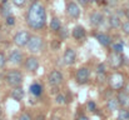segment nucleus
Segmentation results:
<instances>
[{
  "mask_svg": "<svg viewBox=\"0 0 129 120\" xmlns=\"http://www.w3.org/2000/svg\"><path fill=\"white\" fill-rule=\"evenodd\" d=\"M26 23L34 30H40L45 26L46 23V11L44 5L39 1H34L26 13Z\"/></svg>",
  "mask_w": 129,
  "mask_h": 120,
  "instance_id": "1",
  "label": "nucleus"
},
{
  "mask_svg": "<svg viewBox=\"0 0 129 120\" xmlns=\"http://www.w3.org/2000/svg\"><path fill=\"white\" fill-rule=\"evenodd\" d=\"M5 79H6V83L10 86H15L16 88V86H20L21 83H23V74L19 70H10L6 74Z\"/></svg>",
  "mask_w": 129,
  "mask_h": 120,
  "instance_id": "2",
  "label": "nucleus"
},
{
  "mask_svg": "<svg viewBox=\"0 0 129 120\" xmlns=\"http://www.w3.org/2000/svg\"><path fill=\"white\" fill-rule=\"evenodd\" d=\"M124 84H125V80H124L123 74L114 73V74L110 75V78H109V85H110V88L113 90H120V89H123Z\"/></svg>",
  "mask_w": 129,
  "mask_h": 120,
  "instance_id": "3",
  "label": "nucleus"
},
{
  "mask_svg": "<svg viewBox=\"0 0 129 120\" xmlns=\"http://www.w3.org/2000/svg\"><path fill=\"white\" fill-rule=\"evenodd\" d=\"M26 46H28L29 51H31V53H39L42 50V48H43V39L40 36H38V35H31Z\"/></svg>",
  "mask_w": 129,
  "mask_h": 120,
  "instance_id": "4",
  "label": "nucleus"
},
{
  "mask_svg": "<svg viewBox=\"0 0 129 120\" xmlns=\"http://www.w3.org/2000/svg\"><path fill=\"white\" fill-rule=\"evenodd\" d=\"M30 34L28 31H18L15 35H14V44L19 48H23V46H26L29 40H30Z\"/></svg>",
  "mask_w": 129,
  "mask_h": 120,
  "instance_id": "5",
  "label": "nucleus"
},
{
  "mask_svg": "<svg viewBox=\"0 0 129 120\" xmlns=\"http://www.w3.org/2000/svg\"><path fill=\"white\" fill-rule=\"evenodd\" d=\"M108 61H109V65L113 69H119L123 65V56H122L120 53L112 51L109 54V56H108Z\"/></svg>",
  "mask_w": 129,
  "mask_h": 120,
  "instance_id": "6",
  "label": "nucleus"
},
{
  "mask_svg": "<svg viewBox=\"0 0 129 120\" xmlns=\"http://www.w3.org/2000/svg\"><path fill=\"white\" fill-rule=\"evenodd\" d=\"M67 14L72 18V19H78L80 16V8L77 3L74 1H69L67 4Z\"/></svg>",
  "mask_w": 129,
  "mask_h": 120,
  "instance_id": "7",
  "label": "nucleus"
},
{
  "mask_svg": "<svg viewBox=\"0 0 129 120\" xmlns=\"http://www.w3.org/2000/svg\"><path fill=\"white\" fill-rule=\"evenodd\" d=\"M77 60V53L74 49L72 48H68L64 53V56H63V61L65 65H73Z\"/></svg>",
  "mask_w": 129,
  "mask_h": 120,
  "instance_id": "8",
  "label": "nucleus"
},
{
  "mask_svg": "<svg viewBox=\"0 0 129 120\" xmlns=\"http://www.w3.org/2000/svg\"><path fill=\"white\" fill-rule=\"evenodd\" d=\"M48 81H49L50 85L58 86V85H60L61 81H63V74H61L60 71H58V70H53V71L49 74V76H48Z\"/></svg>",
  "mask_w": 129,
  "mask_h": 120,
  "instance_id": "9",
  "label": "nucleus"
},
{
  "mask_svg": "<svg viewBox=\"0 0 129 120\" xmlns=\"http://www.w3.org/2000/svg\"><path fill=\"white\" fill-rule=\"evenodd\" d=\"M77 81L79 84H86L88 80H89V69L88 68H80L78 71H77Z\"/></svg>",
  "mask_w": 129,
  "mask_h": 120,
  "instance_id": "10",
  "label": "nucleus"
},
{
  "mask_svg": "<svg viewBox=\"0 0 129 120\" xmlns=\"http://www.w3.org/2000/svg\"><path fill=\"white\" fill-rule=\"evenodd\" d=\"M25 68H26V70H29L31 73L37 71L39 68V60L35 56H29L25 61Z\"/></svg>",
  "mask_w": 129,
  "mask_h": 120,
  "instance_id": "11",
  "label": "nucleus"
},
{
  "mask_svg": "<svg viewBox=\"0 0 129 120\" xmlns=\"http://www.w3.org/2000/svg\"><path fill=\"white\" fill-rule=\"evenodd\" d=\"M11 64H15V65H18V64H20L21 61H23V54H21V51L20 50H13L10 54H9V59H8Z\"/></svg>",
  "mask_w": 129,
  "mask_h": 120,
  "instance_id": "12",
  "label": "nucleus"
},
{
  "mask_svg": "<svg viewBox=\"0 0 129 120\" xmlns=\"http://www.w3.org/2000/svg\"><path fill=\"white\" fill-rule=\"evenodd\" d=\"M72 35H73V38H74V39L82 40V39H84V38H85L86 31H85V29H84L82 25H78V26H75V28L73 29Z\"/></svg>",
  "mask_w": 129,
  "mask_h": 120,
  "instance_id": "13",
  "label": "nucleus"
},
{
  "mask_svg": "<svg viewBox=\"0 0 129 120\" xmlns=\"http://www.w3.org/2000/svg\"><path fill=\"white\" fill-rule=\"evenodd\" d=\"M104 23V16L100 13H93L90 15V24L94 26H99Z\"/></svg>",
  "mask_w": 129,
  "mask_h": 120,
  "instance_id": "14",
  "label": "nucleus"
},
{
  "mask_svg": "<svg viewBox=\"0 0 129 120\" xmlns=\"http://www.w3.org/2000/svg\"><path fill=\"white\" fill-rule=\"evenodd\" d=\"M117 99L122 108H129V94L127 91H119Z\"/></svg>",
  "mask_w": 129,
  "mask_h": 120,
  "instance_id": "15",
  "label": "nucleus"
},
{
  "mask_svg": "<svg viewBox=\"0 0 129 120\" xmlns=\"http://www.w3.org/2000/svg\"><path fill=\"white\" fill-rule=\"evenodd\" d=\"M96 40H98V43L102 44L103 46H109V45L112 44L110 36L107 35V34H104V33H99V34H96Z\"/></svg>",
  "mask_w": 129,
  "mask_h": 120,
  "instance_id": "16",
  "label": "nucleus"
},
{
  "mask_svg": "<svg viewBox=\"0 0 129 120\" xmlns=\"http://www.w3.org/2000/svg\"><path fill=\"white\" fill-rule=\"evenodd\" d=\"M23 96H24V90H23L21 86H16V88L11 91V98H13L14 100H16V101H20V100L23 99Z\"/></svg>",
  "mask_w": 129,
  "mask_h": 120,
  "instance_id": "17",
  "label": "nucleus"
},
{
  "mask_svg": "<svg viewBox=\"0 0 129 120\" xmlns=\"http://www.w3.org/2000/svg\"><path fill=\"white\" fill-rule=\"evenodd\" d=\"M107 108H108L109 111L113 113V111H117L120 108V104H119L118 99H109L108 103H107Z\"/></svg>",
  "mask_w": 129,
  "mask_h": 120,
  "instance_id": "18",
  "label": "nucleus"
},
{
  "mask_svg": "<svg viewBox=\"0 0 129 120\" xmlns=\"http://www.w3.org/2000/svg\"><path fill=\"white\" fill-rule=\"evenodd\" d=\"M109 24H110L112 28L117 29V28H120L123 23H122V20H120V18H119L118 15H112V16L109 18Z\"/></svg>",
  "mask_w": 129,
  "mask_h": 120,
  "instance_id": "19",
  "label": "nucleus"
},
{
  "mask_svg": "<svg viewBox=\"0 0 129 120\" xmlns=\"http://www.w3.org/2000/svg\"><path fill=\"white\" fill-rule=\"evenodd\" d=\"M60 29H61L60 20H59L56 16L51 18V20H50V30H51V31H59Z\"/></svg>",
  "mask_w": 129,
  "mask_h": 120,
  "instance_id": "20",
  "label": "nucleus"
},
{
  "mask_svg": "<svg viewBox=\"0 0 129 120\" xmlns=\"http://www.w3.org/2000/svg\"><path fill=\"white\" fill-rule=\"evenodd\" d=\"M0 9H1V14L5 15L6 18L11 15V10H10V5H9V1H8V0H4V1H3Z\"/></svg>",
  "mask_w": 129,
  "mask_h": 120,
  "instance_id": "21",
  "label": "nucleus"
},
{
  "mask_svg": "<svg viewBox=\"0 0 129 120\" xmlns=\"http://www.w3.org/2000/svg\"><path fill=\"white\" fill-rule=\"evenodd\" d=\"M42 91H43V88H42L39 84H33V85H30V93H31V94H34L35 96L40 95V94H42Z\"/></svg>",
  "mask_w": 129,
  "mask_h": 120,
  "instance_id": "22",
  "label": "nucleus"
},
{
  "mask_svg": "<svg viewBox=\"0 0 129 120\" xmlns=\"http://www.w3.org/2000/svg\"><path fill=\"white\" fill-rule=\"evenodd\" d=\"M112 48H113V51L115 53H120L123 51V44L122 43H115V44H112Z\"/></svg>",
  "mask_w": 129,
  "mask_h": 120,
  "instance_id": "23",
  "label": "nucleus"
},
{
  "mask_svg": "<svg viewBox=\"0 0 129 120\" xmlns=\"http://www.w3.org/2000/svg\"><path fill=\"white\" fill-rule=\"evenodd\" d=\"M118 120H129V113L127 110H120Z\"/></svg>",
  "mask_w": 129,
  "mask_h": 120,
  "instance_id": "24",
  "label": "nucleus"
},
{
  "mask_svg": "<svg viewBox=\"0 0 129 120\" xmlns=\"http://www.w3.org/2000/svg\"><path fill=\"white\" fill-rule=\"evenodd\" d=\"M122 30H123V33H124L125 35H129V21L128 20L122 24Z\"/></svg>",
  "mask_w": 129,
  "mask_h": 120,
  "instance_id": "25",
  "label": "nucleus"
},
{
  "mask_svg": "<svg viewBox=\"0 0 129 120\" xmlns=\"http://www.w3.org/2000/svg\"><path fill=\"white\" fill-rule=\"evenodd\" d=\"M11 1H13V4H14L15 6H19V8H20V6H24L28 0H11Z\"/></svg>",
  "mask_w": 129,
  "mask_h": 120,
  "instance_id": "26",
  "label": "nucleus"
},
{
  "mask_svg": "<svg viewBox=\"0 0 129 120\" xmlns=\"http://www.w3.org/2000/svg\"><path fill=\"white\" fill-rule=\"evenodd\" d=\"M56 103H58V104H65V103H67L65 96H64V95H61V94H60V95H58V96H56Z\"/></svg>",
  "mask_w": 129,
  "mask_h": 120,
  "instance_id": "27",
  "label": "nucleus"
},
{
  "mask_svg": "<svg viewBox=\"0 0 129 120\" xmlns=\"http://www.w3.org/2000/svg\"><path fill=\"white\" fill-rule=\"evenodd\" d=\"M6 23H8V25H14V24H15V18H14L13 15L8 16V18H6Z\"/></svg>",
  "mask_w": 129,
  "mask_h": 120,
  "instance_id": "28",
  "label": "nucleus"
},
{
  "mask_svg": "<svg viewBox=\"0 0 129 120\" xmlns=\"http://www.w3.org/2000/svg\"><path fill=\"white\" fill-rule=\"evenodd\" d=\"M5 63H6V58L3 53H0V68H3L5 65Z\"/></svg>",
  "mask_w": 129,
  "mask_h": 120,
  "instance_id": "29",
  "label": "nucleus"
},
{
  "mask_svg": "<svg viewBox=\"0 0 129 120\" xmlns=\"http://www.w3.org/2000/svg\"><path fill=\"white\" fill-rule=\"evenodd\" d=\"M19 120H31V118H30V115H28V114H23V115H20Z\"/></svg>",
  "mask_w": 129,
  "mask_h": 120,
  "instance_id": "30",
  "label": "nucleus"
},
{
  "mask_svg": "<svg viewBox=\"0 0 129 120\" xmlns=\"http://www.w3.org/2000/svg\"><path fill=\"white\" fill-rule=\"evenodd\" d=\"M88 108H89L90 110H94V109H95V104H94L93 101H89V103H88Z\"/></svg>",
  "mask_w": 129,
  "mask_h": 120,
  "instance_id": "31",
  "label": "nucleus"
},
{
  "mask_svg": "<svg viewBox=\"0 0 129 120\" xmlns=\"http://www.w3.org/2000/svg\"><path fill=\"white\" fill-rule=\"evenodd\" d=\"M78 120H89V119L86 118L85 115H82V116H79V118H78Z\"/></svg>",
  "mask_w": 129,
  "mask_h": 120,
  "instance_id": "32",
  "label": "nucleus"
},
{
  "mask_svg": "<svg viewBox=\"0 0 129 120\" xmlns=\"http://www.w3.org/2000/svg\"><path fill=\"white\" fill-rule=\"evenodd\" d=\"M125 16H127V19H128V21H129V9L125 11Z\"/></svg>",
  "mask_w": 129,
  "mask_h": 120,
  "instance_id": "33",
  "label": "nucleus"
},
{
  "mask_svg": "<svg viewBox=\"0 0 129 120\" xmlns=\"http://www.w3.org/2000/svg\"><path fill=\"white\" fill-rule=\"evenodd\" d=\"M80 3H83V4H86V0H79Z\"/></svg>",
  "mask_w": 129,
  "mask_h": 120,
  "instance_id": "34",
  "label": "nucleus"
},
{
  "mask_svg": "<svg viewBox=\"0 0 129 120\" xmlns=\"http://www.w3.org/2000/svg\"><path fill=\"white\" fill-rule=\"evenodd\" d=\"M51 120H60V119H58V118H53Z\"/></svg>",
  "mask_w": 129,
  "mask_h": 120,
  "instance_id": "35",
  "label": "nucleus"
},
{
  "mask_svg": "<svg viewBox=\"0 0 129 120\" xmlns=\"http://www.w3.org/2000/svg\"><path fill=\"white\" fill-rule=\"evenodd\" d=\"M0 114H1V108H0Z\"/></svg>",
  "mask_w": 129,
  "mask_h": 120,
  "instance_id": "36",
  "label": "nucleus"
},
{
  "mask_svg": "<svg viewBox=\"0 0 129 120\" xmlns=\"http://www.w3.org/2000/svg\"><path fill=\"white\" fill-rule=\"evenodd\" d=\"M0 120H3V119H0Z\"/></svg>",
  "mask_w": 129,
  "mask_h": 120,
  "instance_id": "37",
  "label": "nucleus"
}]
</instances>
